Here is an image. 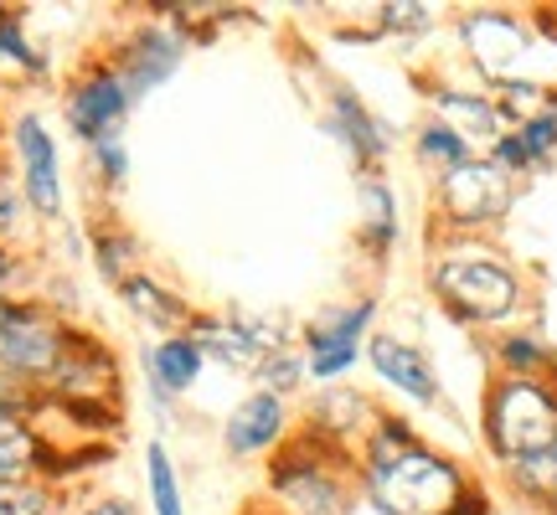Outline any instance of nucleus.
I'll return each mask as SVG.
<instances>
[{
    "instance_id": "f257e3e1",
    "label": "nucleus",
    "mask_w": 557,
    "mask_h": 515,
    "mask_svg": "<svg viewBox=\"0 0 557 515\" xmlns=\"http://www.w3.org/2000/svg\"><path fill=\"white\" fill-rule=\"evenodd\" d=\"M423 284L459 330L500 336L532 315V284L496 238H429Z\"/></svg>"
},
{
    "instance_id": "a19ab883",
    "label": "nucleus",
    "mask_w": 557,
    "mask_h": 515,
    "mask_svg": "<svg viewBox=\"0 0 557 515\" xmlns=\"http://www.w3.org/2000/svg\"><path fill=\"white\" fill-rule=\"evenodd\" d=\"M0 124H5V109H0Z\"/></svg>"
},
{
    "instance_id": "f704fd0d",
    "label": "nucleus",
    "mask_w": 557,
    "mask_h": 515,
    "mask_svg": "<svg viewBox=\"0 0 557 515\" xmlns=\"http://www.w3.org/2000/svg\"><path fill=\"white\" fill-rule=\"evenodd\" d=\"M32 233H37V222H32V212H26L21 191L16 186H5V191H0V248H37Z\"/></svg>"
},
{
    "instance_id": "0eeeda50",
    "label": "nucleus",
    "mask_w": 557,
    "mask_h": 515,
    "mask_svg": "<svg viewBox=\"0 0 557 515\" xmlns=\"http://www.w3.org/2000/svg\"><path fill=\"white\" fill-rule=\"evenodd\" d=\"M377 315L382 299L372 289H361L351 299L336 304H320L315 315L295 330V346L305 366H310V387H336V381L357 377L361 356H367V340L377 336Z\"/></svg>"
},
{
    "instance_id": "79ce46f5",
    "label": "nucleus",
    "mask_w": 557,
    "mask_h": 515,
    "mask_svg": "<svg viewBox=\"0 0 557 515\" xmlns=\"http://www.w3.org/2000/svg\"><path fill=\"white\" fill-rule=\"evenodd\" d=\"M547 515H557V505H553V511H547Z\"/></svg>"
},
{
    "instance_id": "4be33fe9",
    "label": "nucleus",
    "mask_w": 557,
    "mask_h": 515,
    "mask_svg": "<svg viewBox=\"0 0 557 515\" xmlns=\"http://www.w3.org/2000/svg\"><path fill=\"white\" fill-rule=\"evenodd\" d=\"M0 83L11 88L52 83V52L32 37V21L21 5H0Z\"/></svg>"
},
{
    "instance_id": "393cba45",
    "label": "nucleus",
    "mask_w": 557,
    "mask_h": 515,
    "mask_svg": "<svg viewBox=\"0 0 557 515\" xmlns=\"http://www.w3.org/2000/svg\"><path fill=\"white\" fill-rule=\"evenodd\" d=\"M496 485L511 505H527V511L547 515L557 505V443L553 449H537V454L517 459V464H500Z\"/></svg>"
},
{
    "instance_id": "2f4dec72",
    "label": "nucleus",
    "mask_w": 557,
    "mask_h": 515,
    "mask_svg": "<svg viewBox=\"0 0 557 515\" xmlns=\"http://www.w3.org/2000/svg\"><path fill=\"white\" fill-rule=\"evenodd\" d=\"M511 135H517L521 155H527V171L532 176H553L557 171V109H542L532 120L511 124Z\"/></svg>"
},
{
    "instance_id": "2eb2a0df",
    "label": "nucleus",
    "mask_w": 557,
    "mask_h": 515,
    "mask_svg": "<svg viewBox=\"0 0 557 515\" xmlns=\"http://www.w3.org/2000/svg\"><path fill=\"white\" fill-rule=\"evenodd\" d=\"M382 402L367 387L357 381H336V387H315V392L305 397V413H299V434L320 438L325 449H336V454H351L367 443L372 434V423H377Z\"/></svg>"
},
{
    "instance_id": "6ab92c4d",
    "label": "nucleus",
    "mask_w": 557,
    "mask_h": 515,
    "mask_svg": "<svg viewBox=\"0 0 557 515\" xmlns=\"http://www.w3.org/2000/svg\"><path fill=\"white\" fill-rule=\"evenodd\" d=\"M114 299H120V310L129 319H135L139 330H150V336H181L186 325H191V315H197V304L181 294L171 278H160L150 263L139 268V274H129L114 289Z\"/></svg>"
},
{
    "instance_id": "5701e85b",
    "label": "nucleus",
    "mask_w": 557,
    "mask_h": 515,
    "mask_svg": "<svg viewBox=\"0 0 557 515\" xmlns=\"http://www.w3.org/2000/svg\"><path fill=\"white\" fill-rule=\"evenodd\" d=\"M83 238H88V263H94V274H99L109 289H120L124 278L145 268V242H139L135 227L124 217H114V212H99V217L83 227Z\"/></svg>"
},
{
    "instance_id": "c756f323",
    "label": "nucleus",
    "mask_w": 557,
    "mask_h": 515,
    "mask_svg": "<svg viewBox=\"0 0 557 515\" xmlns=\"http://www.w3.org/2000/svg\"><path fill=\"white\" fill-rule=\"evenodd\" d=\"M444 11L434 0H382L372 5V32L367 37H429Z\"/></svg>"
},
{
    "instance_id": "b1692460",
    "label": "nucleus",
    "mask_w": 557,
    "mask_h": 515,
    "mask_svg": "<svg viewBox=\"0 0 557 515\" xmlns=\"http://www.w3.org/2000/svg\"><path fill=\"white\" fill-rule=\"evenodd\" d=\"M491 377H557V346L537 325H511L485 346Z\"/></svg>"
},
{
    "instance_id": "6e6552de",
    "label": "nucleus",
    "mask_w": 557,
    "mask_h": 515,
    "mask_svg": "<svg viewBox=\"0 0 557 515\" xmlns=\"http://www.w3.org/2000/svg\"><path fill=\"white\" fill-rule=\"evenodd\" d=\"M455 37L480 88L532 78L537 37H532V21L517 16V11H506V5H470V11H459Z\"/></svg>"
},
{
    "instance_id": "423d86ee",
    "label": "nucleus",
    "mask_w": 557,
    "mask_h": 515,
    "mask_svg": "<svg viewBox=\"0 0 557 515\" xmlns=\"http://www.w3.org/2000/svg\"><path fill=\"white\" fill-rule=\"evenodd\" d=\"M521 197V180H511L485 155H470L459 171L434 180L429 191V238H496L511 206Z\"/></svg>"
},
{
    "instance_id": "58836bf2",
    "label": "nucleus",
    "mask_w": 557,
    "mask_h": 515,
    "mask_svg": "<svg viewBox=\"0 0 557 515\" xmlns=\"http://www.w3.org/2000/svg\"><path fill=\"white\" fill-rule=\"evenodd\" d=\"M243 515H274V511H269V505H248V511H243Z\"/></svg>"
},
{
    "instance_id": "1a4fd4ad",
    "label": "nucleus",
    "mask_w": 557,
    "mask_h": 515,
    "mask_svg": "<svg viewBox=\"0 0 557 515\" xmlns=\"http://www.w3.org/2000/svg\"><path fill=\"white\" fill-rule=\"evenodd\" d=\"M58 114H62L67 139H73L78 150H88V145H99V139L129 129L135 99H129L124 78L114 73V62L103 58V52H88V58H78V67L62 78Z\"/></svg>"
},
{
    "instance_id": "4468645a",
    "label": "nucleus",
    "mask_w": 557,
    "mask_h": 515,
    "mask_svg": "<svg viewBox=\"0 0 557 515\" xmlns=\"http://www.w3.org/2000/svg\"><path fill=\"white\" fill-rule=\"evenodd\" d=\"M295 428H299L295 402L253 387V392H243L227 407V417H222V428H218V443L233 464H253V459H274L295 438Z\"/></svg>"
},
{
    "instance_id": "ddd939ff",
    "label": "nucleus",
    "mask_w": 557,
    "mask_h": 515,
    "mask_svg": "<svg viewBox=\"0 0 557 515\" xmlns=\"http://www.w3.org/2000/svg\"><path fill=\"white\" fill-rule=\"evenodd\" d=\"M320 124H325V135L346 150L357 180L387 176V160H393V150H398V135H393V124L382 120V114H372V103L361 99L351 83H331V88H325Z\"/></svg>"
},
{
    "instance_id": "72a5a7b5",
    "label": "nucleus",
    "mask_w": 557,
    "mask_h": 515,
    "mask_svg": "<svg viewBox=\"0 0 557 515\" xmlns=\"http://www.w3.org/2000/svg\"><path fill=\"white\" fill-rule=\"evenodd\" d=\"M41 278H47L41 248H0V299L37 294Z\"/></svg>"
},
{
    "instance_id": "e433bc0d",
    "label": "nucleus",
    "mask_w": 557,
    "mask_h": 515,
    "mask_svg": "<svg viewBox=\"0 0 557 515\" xmlns=\"http://www.w3.org/2000/svg\"><path fill=\"white\" fill-rule=\"evenodd\" d=\"M62 515H139V505L129 495H78Z\"/></svg>"
},
{
    "instance_id": "aec40b11",
    "label": "nucleus",
    "mask_w": 557,
    "mask_h": 515,
    "mask_svg": "<svg viewBox=\"0 0 557 515\" xmlns=\"http://www.w3.org/2000/svg\"><path fill=\"white\" fill-rule=\"evenodd\" d=\"M351 238H357L361 258L372 268H387L403 248V212H398V191L387 176H367L357 180V222H351Z\"/></svg>"
},
{
    "instance_id": "ea45409f",
    "label": "nucleus",
    "mask_w": 557,
    "mask_h": 515,
    "mask_svg": "<svg viewBox=\"0 0 557 515\" xmlns=\"http://www.w3.org/2000/svg\"><path fill=\"white\" fill-rule=\"evenodd\" d=\"M5 304H11V299H0V315H5Z\"/></svg>"
},
{
    "instance_id": "a878e982",
    "label": "nucleus",
    "mask_w": 557,
    "mask_h": 515,
    "mask_svg": "<svg viewBox=\"0 0 557 515\" xmlns=\"http://www.w3.org/2000/svg\"><path fill=\"white\" fill-rule=\"evenodd\" d=\"M58 443L37 423H0V485L11 479H47Z\"/></svg>"
},
{
    "instance_id": "473e14b6",
    "label": "nucleus",
    "mask_w": 557,
    "mask_h": 515,
    "mask_svg": "<svg viewBox=\"0 0 557 515\" xmlns=\"http://www.w3.org/2000/svg\"><path fill=\"white\" fill-rule=\"evenodd\" d=\"M67 500L73 495L52 490L47 479H11V485H0V515H62Z\"/></svg>"
},
{
    "instance_id": "bb28decb",
    "label": "nucleus",
    "mask_w": 557,
    "mask_h": 515,
    "mask_svg": "<svg viewBox=\"0 0 557 515\" xmlns=\"http://www.w3.org/2000/svg\"><path fill=\"white\" fill-rule=\"evenodd\" d=\"M145 505L150 515H186V479H181V464L171 454V443L165 438H145Z\"/></svg>"
},
{
    "instance_id": "a211bd4d",
    "label": "nucleus",
    "mask_w": 557,
    "mask_h": 515,
    "mask_svg": "<svg viewBox=\"0 0 557 515\" xmlns=\"http://www.w3.org/2000/svg\"><path fill=\"white\" fill-rule=\"evenodd\" d=\"M423 99H429V120L444 124L449 135H459L475 155H485V150L506 135V120H500L496 99H491V88H480V83H434Z\"/></svg>"
},
{
    "instance_id": "9d476101",
    "label": "nucleus",
    "mask_w": 557,
    "mask_h": 515,
    "mask_svg": "<svg viewBox=\"0 0 557 515\" xmlns=\"http://www.w3.org/2000/svg\"><path fill=\"white\" fill-rule=\"evenodd\" d=\"M73 325H78V319L58 315L41 294L11 299L5 315H0V372L41 392V381L52 377V366H58L62 351H67Z\"/></svg>"
},
{
    "instance_id": "20e7f679",
    "label": "nucleus",
    "mask_w": 557,
    "mask_h": 515,
    "mask_svg": "<svg viewBox=\"0 0 557 515\" xmlns=\"http://www.w3.org/2000/svg\"><path fill=\"white\" fill-rule=\"evenodd\" d=\"M557 443V377H491L480 392V449L491 464Z\"/></svg>"
},
{
    "instance_id": "c9c22d12",
    "label": "nucleus",
    "mask_w": 557,
    "mask_h": 515,
    "mask_svg": "<svg viewBox=\"0 0 557 515\" xmlns=\"http://www.w3.org/2000/svg\"><path fill=\"white\" fill-rule=\"evenodd\" d=\"M41 407V392L37 387H26V381L5 377L0 372V423H32Z\"/></svg>"
},
{
    "instance_id": "4c0bfd02",
    "label": "nucleus",
    "mask_w": 557,
    "mask_h": 515,
    "mask_svg": "<svg viewBox=\"0 0 557 515\" xmlns=\"http://www.w3.org/2000/svg\"><path fill=\"white\" fill-rule=\"evenodd\" d=\"M11 186V160H5V145H0V191Z\"/></svg>"
},
{
    "instance_id": "cd10ccee",
    "label": "nucleus",
    "mask_w": 557,
    "mask_h": 515,
    "mask_svg": "<svg viewBox=\"0 0 557 515\" xmlns=\"http://www.w3.org/2000/svg\"><path fill=\"white\" fill-rule=\"evenodd\" d=\"M83 176H88V191L99 201H114L124 186H129V176H135L129 139L109 135V139H99V145H88V150H83Z\"/></svg>"
},
{
    "instance_id": "dca6fc26",
    "label": "nucleus",
    "mask_w": 557,
    "mask_h": 515,
    "mask_svg": "<svg viewBox=\"0 0 557 515\" xmlns=\"http://www.w3.org/2000/svg\"><path fill=\"white\" fill-rule=\"evenodd\" d=\"M361 366L377 377L382 392H393L398 402L418 407V413H434V407H444V381H438L434 361L423 356V346H413L408 336H387V330H377V336L367 340V356H361Z\"/></svg>"
},
{
    "instance_id": "f3484780",
    "label": "nucleus",
    "mask_w": 557,
    "mask_h": 515,
    "mask_svg": "<svg viewBox=\"0 0 557 515\" xmlns=\"http://www.w3.org/2000/svg\"><path fill=\"white\" fill-rule=\"evenodd\" d=\"M201 377H207V361L186 330L139 346V387H145V402L156 417H176V407L197 392Z\"/></svg>"
},
{
    "instance_id": "9b49d317",
    "label": "nucleus",
    "mask_w": 557,
    "mask_h": 515,
    "mask_svg": "<svg viewBox=\"0 0 557 515\" xmlns=\"http://www.w3.org/2000/svg\"><path fill=\"white\" fill-rule=\"evenodd\" d=\"M41 397L62 407H124V356L78 319L62 361L41 381Z\"/></svg>"
},
{
    "instance_id": "7ed1b4c3",
    "label": "nucleus",
    "mask_w": 557,
    "mask_h": 515,
    "mask_svg": "<svg viewBox=\"0 0 557 515\" xmlns=\"http://www.w3.org/2000/svg\"><path fill=\"white\" fill-rule=\"evenodd\" d=\"M263 495L274 515H361L357 459L299 434L263 459Z\"/></svg>"
},
{
    "instance_id": "f8f14e48",
    "label": "nucleus",
    "mask_w": 557,
    "mask_h": 515,
    "mask_svg": "<svg viewBox=\"0 0 557 515\" xmlns=\"http://www.w3.org/2000/svg\"><path fill=\"white\" fill-rule=\"evenodd\" d=\"M103 58L114 62V73L124 78L129 99L145 103L150 93H160V88H165V83L186 67V58H191V41L181 37L165 16H150V11H145V16H135L120 37L103 47Z\"/></svg>"
},
{
    "instance_id": "39448f33",
    "label": "nucleus",
    "mask_w": 557,
    "mask_h": 515,
    "mask_svg": "<svg viewBox=\"0 0 557 515\" xmlns=\"http://www.w3.org/2000/svg\"><path fill=\"white\" fill-rule=\"evenodd\" d=\"M0 145H5V160H11V186L21 191V201H26V212H32L41 233H58L62 222H73L67 217V171H62L58 129L37 103L5 109Z\"/></svg>"
},
{
    "instance_id": "412c9836",
    "label": "nucleus",
    "mask_w": 557,
    "mask_h": 515,
    "mask_svg": "<svg viewBox=\"0 0 557 515\" xmlns=\"http://www.w3.org/2000/svg\"><path fill=\"white\" fill-rule=\"evenodd\" d=\"M186 336L197 340V351L207 366H218V372H233V377H253L259 372V340L248 336V325H243L238 304L233 310H197L191 325H186Z\"/></svg>"
},
{
    "instance_id": "f03ea898",
    "label": "nucleus",
    "mask_w": 557,
    "mask_h": 515,
    "mask_svg": "<svg viewBox=\"0 0 557 515\" xmlns=\"http://www.w3.org/2000/svg\"><path fill=\"white\" fill-rule=\"evenodd\" d=\"M470 479L475 469L429 438H413V443L367 438L357 449L361 511L372 515H449Z\"/></svg>"
},
{
    "instance_id": "c85d7f7f",
    "label": "nucleus",
    "mask_w": 557,
    "mask_h": 515,
    "mask_svg": "<svg viewBox=\"0 0 557 515\" xmlns=\"http://www.w3.org/2000/svg\"><path fill=\"white\" fill-rule=\"evenodd\" d=\"M408 155H413V165L423 171V176L438 180V176H449V171H459V165L475 155V150H470L459 135H449L444 124L423 120L413 135H408Z\"/></svg>"
},
{
    "instance_id": "7c9ffc66",
    "label": "nucleus",
    "mask_w": 557,
    "mask_h": 515,
    "mask_svg": "<svg viewBox=\"0 0 557 515\" xmlns=\"http://www.w3.org/2000/svg\"><path fill=\"white\" fill-rule=\"evenodd\" d=\"M248 381H253L259 392H274V397H284V402H295V397L310 392V366L299 356V346H278V351H269V356L259 361V372Z\"/></svg>"
}]
</instances>
